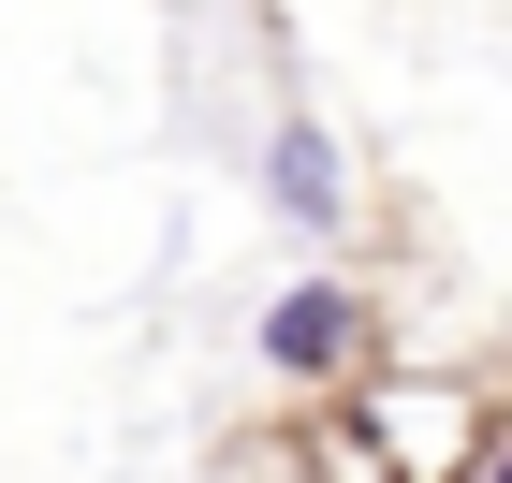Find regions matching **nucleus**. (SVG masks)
Masks as SVG:
<instances>
[{"mask_svg": "<svg viewBox=\"0 0 512 483\" xmlns=\"http://www.w3.org/2000/svg\"><path fill=\"white\" fill-rule=\"evenodd\" d=\"M352 337H366V308H352L337 279H293V293L264 308V366H278V381H337Z\"/></svg>", "mask_w": 512, "mask_h": 483, "instance_id": "obj_1", "label": "nucleus"}, {"mask_svg": "<svg viewBox=\"0 0 512 483\" xmlns=\"http://www.w3.org/2000/svg\"><path fill=\"white\" fill-rule=\"evenodd\" d=\"M264 191H278V220L337 235V205H352V176H337V132H322V118H278V147H264Z\"/></svg>", "mask_w": 512, "mask_h": 483, "instance_id": "obj_2", "label": "nucleus"}, {"mask_svg": "<svg viewBox=\"0 0 512 483\" xmlns=\"http://www.w3.org/2000/svg\"><path fill=\"white\" fill-rule=\"evenodd\" d=\"M483 483H512V440H498V454H483Z\"/></svg>", "mask_w": 512, "mask_h": 483, "instance_id": "obj_3", "label": "nucleus"}]
</instances>
